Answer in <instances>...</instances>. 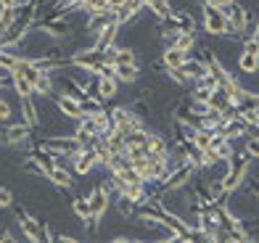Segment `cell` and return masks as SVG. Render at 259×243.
Masks as SVG:
<instances>
[{
    "label": "cell",
    "mask_w": 259,
    "mask_h": 243,
    "mask_svg": "<svg viewBox=\"0 0 259 243\" xmlns=\"http://www.w3.org/2000/svg\"><path fill=\"white\" fill-rule=\"evenodd\" d=\"M16 222H19L27 240H53V235L48 233V225H45L42 219H34L27 209H21V206H16Z\"/></svg>",
    "instance_id": "3957f363"
},
{
    "label": "cell",
    "mask_w": 259,
    "mask_h": 243,
    "mask_svg": "<svg viewBox=\"0 0 259 243\" xmlns=\"http://www.w3.org/2000/svg\"><path fill=\"white\" fill-rule=\"evenodd\" d=\"M0 240H16L14 235H11V230L6 225H0Z\"/></svg>",
    "instance_id": "d590c367"
},
{
    "label": "cell",
    "mask_w": 259,
    "mask_h": 243,
    "mask_svg": "<svg viewBox=\"0 0 259 243\" xmlns=\"http://www.w3.org/2000/svg\"><path fill=\"white\" fill-rule=\"evenodd\" d=\"M193 172H196L193 164H180V167H175L169 175H167V180L161 182V185H164V190L169 193V190H180V188H185V185L191 182Z\"/></svg>",
    "instance_id": "8fae6325"
},
{
    "label": "cell",
    "mask_w": 259,
    "mask_h": 243,
    "mask_svg": "<svg viewBox=\"0 0 259 243\" xmlns=\"http://www.w3.org/2000/svg\"><path fill=\"white\" fill-rule=\"evenodd\" d=\"M246 34H251V37H254V40H256V42H259V19H256V21H254V27H251V29H249V32H246Z\"/></svg>",
    "instance_id": "74e56055"
},
{
    "label": "cell",
    "mask_w": 259,
    "mask_h": 243,
    "mask_svg": "<svg viewBox=\"0 0 259 243\" xmlns=\"http://www.w3.org/2000/svg\"><path fill=\"white\" fill-rule=\"evenodd\" d=\"M146 8L154 14L159 21H164V19H169V14H172V6H169V0H146Z\"/></svg>",
    "instance_id": "cb8c5ba5"
},
{
    "label": "cell",
    "mask_w": 259,
    "mask_h": 243,
    "mask_svg": "<svg viewBox=\"0 0 259 243\" xmlns=\"http://www.w3.org/2000/svg\"><path fill=\"white\" fill-rule=\"evenodd\" d=\"M72 212L79 219H85V225H88V219H90V201H88V196H77V199L72 201Z\"/></svg>",
    "instance_id": "f1b7e54d"
},
{
    "label": "cell",
    "mask_w": 259,
    "mask_h": 243,
    "mask_svg": "<svg viewBox=\"0 0 259 243\" xmlns=\"http://www.w3.org/2000/svg\"><path fill=\"white\" fill-rule=\"evenodd\" d=\"M19 61V53L16 51H8V48H0V69L3 72H11Z\"/></svg>",
    "instance_id": "f546056e"
},
{
    "label": "cell",
    "mask_w": 259,
    "mask_h": 243,
    "mask_svg": "<svg viewBox=\"0 0 259 243\" xmlns=\"http://www.w3.org/2000/svg\"><path fill=\"white\" fill-rule=\"evenodd\" d=\"M111 124H114V130H119L122 135H130V132H135L143 127V119H140V114L135 109L116 106V109H111Z\"/></svg>",
    "instance_id": "8992f818"
},
{
    "label": "cell",
    "mask_w": 259,
    "mask_h": 243,
    "mask_svg": "<svg viewBox=\"0 0 259 243\" xmlns=\"http://www.w3.org/2000/svg\"><path fill=\"white\" fill-rule=\"evenodd\" d=\"M119 29H122V24L114 19L111 24L106 27V29L98 34V37H96V42H93V48H96V51H109L111 45H116V34H119Z\"/></svg>",
    "instance_id": "9a60e30c"
},
{
    "label": "cell",
    "mask_w": 259,
    "mask_h": 243,
    "mask_svg": "<svg viewBox=\"0 0 259 243\" xmlns=\"http://www.w3.org/2000/svg\"><path fill=\"white\" fill-rule=\"evenodd\" d=\"M88 201H90V219H88L85 230H88V233H98L101 219H103V214H106V212H109V201H111V196H109V193H106V190L101 188V185H98V188H93V190H90Z\"/></svg>",
    "instance_id": "277c9868"
},
{
    "label": "cell",
    "mask_w": 259,
    "mask_h": 243,
    "mask_svg": "<svg viewBox=\"0 0 259 243\" xmlns=\"http://www.w3.org/2000/svg\"><path fill=\"white\" fill-rule=\"evenodd\" d=\"M40 145H45L56 156H69V159H74L77 151L82 148L77 135H48V137H42V140H40Z\"/></svg>",
    "instance_id": "5b68a950"
},
{
    "label": "cell",
    "mask_w": 259,
    "mask_h": 243,
    "mask_svg": "<svg viewBox=\"0 0 259 243\" xmlns=\"http://www.w3.org/2000/svg\"><path fill=\"white\" fill-rule=\"evenodd\" d=\"M201 14H204V29L211 34V37H230V21H228V14L217 6H211L204 0L201 6Z\"/></svg>",
    "instance_id": "7a4b0ae2"
},
{
    "label": "cell",
    "mask_w": 259,
    "mask_h": 243,
    "mask_svg": "<svg viewBox=\"0 0 259 243\" xmlns=\"http://www.w3.org/2000/svg\"><path fill=\"white\" fill-rule=\"evenodd\" d=\"M111 21H114V14H90L88 21H85V32L90 34L93 40H96L98 34L111 24Z\"/></svg>",
    "instance_id": "e0dca14e"
},
{
    "label": "cell",
    "mask_w": 259,
    "mask_h": 243,
    "mask_svg": "<svg viewBox=\"0 0 259 243\" xmlns=\"http://www.w3.org/2000/svg\"><path fill=\"white\" fill-rule=\"evenodd\" d=\"M116 92H119V79H116L114 74H103L98 77V82H96V95L103 101V103H109L116 98Z\"/></svg>",
    "instance_id": "7c38bea8"
},
{
    "label": "cell",
    "mask_w": 259,
    "mask_h": 243,
    "mask_svg": "<svg viewBox=\"0 0 259 243\" xmlns=\"http://www.w3.org/2000/svg\"><path fill=\"white\" fill-rule=\"evenodd\" d=\"M11 117H14V109H11V103L0 95V122H8Z\"/></svg>",
    "instance_id": "e575fe53"
},
{
    "label": "cell",
    "mask_w": 259,
    "mask_h": 243,
    "mask_svg": "<svg viewBox=\"0 0 259 243\" xmlns=\"http://www.w3.org/2000/svg\"><path fill=\"white\" fill-rule=\"evenodd\" d=\"M191 143L198 148V151H206V148H211V143H214V132H211V130H204V127H196Z\"/></svg>",
    "instance_id": "d4e9b609"
},
{
    "label": "cell",
    "mask_w": 259,
    "mask_h": 243,
    "mask_svg": "<svg viewBox=\"0 0 259 243\" xmlns=\"http://www.w3.org/2000/svg\"><path fill=\"white\" fill-rule=\"evenodd\" d=\"M32 137V127L27 122H16V124H6L0 130V145H24Z\"/></svg>",
    "instance_id": "ba28073f"
},
{
    "label": "cell",
    "mask_w": 259,
    "mask_h": 243,
    "mask_svg": "<svg viewBox=\"0 0 259 243\" xmlns=\"http://www.w3.org/2000/svg\"><path fill=\"white\" fill-rule=\"evenodd\" d=\"M34 29H40L45 37H53V40H69L72 37V24L64 21V16H48V19H40Z\"/></svg>",
    "instance_id": "52a82bcc"
},
{
    "label": "cell",
    "mask_w": 259,
    "mask_h": 243,
    "mask_svg": "<svg viewBox=\"0 0 259 243\" xmlns=\"http://www.w3.org/2000/svg\"><path fill=\"white\" fill-rule=\"evenodd\" d=\"M246 154H249L251 159H259V135H254V137L246 140Z\"/></svg>",
    "instance_id": "836d02e7"
},
{
    "label": "cell",
    "mask_w": 259,
    "mask_h": 243,
    "mask_svg": "<svg viewBox=\"0 0 259 243\" xmlns=\"http://www.w3.org/2000/svg\"><path fill=\"white\" fill-rule=\"evenodd\" d=\"M228 14V21H230V32L233 34H246L251 27V16H249V11H246V6H241L238 0H235L233 6L228 8H222Z\"/></svg>",
    "instance_id": "9c48e42d"
},
{
    "label": "cell",
    "mask_w": 259,
    "mask_h": 243,
    "mask_svg": "<svg viewBox=\"0 0 259 243\" xmlns=\"http://www.w3.org/2000/svg\"><path fill=\"white\" fill-rule=\"evenodd\" d=\"M251 164H254V159L246 154V151H243V154H235V156L228 161V172L220 177V180H222V190H225L228 196L238 190L241 185L246 182V177H249Z\"/></svg>",
    "instance_id": "6da1fadb"
},
{
    "label": "cell",
    "mask_w": 259,
    "mask_h": 243,
    "mask_svg": "<svg viewBox=\"0 0 259 243\" xmlns=\"http://www.w3.org/2000/svg\"><path fill=\"white\" fill-rule=\"evenodd\" d=\"M146 148H148V154L154 156V159H161V161H169V143L164 140L161 135H156V132H148V140H146Z\"/></svg>",
    "instance_id": "2e32d148"
},
{
    "label": "cell",
    "mask_w": 259,
    "mask_h": 243,
    "mask_svg": "<svg viewBox=\"0 0 259 243\" xmlns=\"http://www.w3.org/2000/svg\"><path fill=\"white\" fill-rule=\"evenodd\" d=\"M206 3L217 6V8H228V6H233V3H235V0H206Z\"/></svg>",
    "instance_id": "8d00e7d4"
},
{
    "label": "cell",
    "mask_w": 259,
    "mask_h": 243,
    "mask_svg": "<svg viewBox=\"0 0 259 243\" xmlns=\"http://www.w3.org/2000/svg\"><path fill=\"white\" fill-rule=\"evenodd\" d=\"M188 61H191V53L175 48V45H167V48L161 51V64H164V69H183Z\"/></svg>",
    "instance_id": "4fadbf2b"
},
{
    "label": "cell",
    "mask_w": 259,
    "mask_h": 243,
    "mask_svg": "<svg viewBox=\"0 0 259 243\" xmlns=\"http://www.w3.org/2000/svg\"><path fill=\"white\" fill-rule=\"evenodd\" d=\"M114 77L122 85H133V82H138L140 69H138V64H114Z\"/></svg>",
    "instance_id": "ffe728a7"
},
{
    "label": "cell",
    "mask_w": 259,
    "mask_h": 243,
    "mask_svg": "<svg viewBox=\"0 0 259 243\" xmlns=\"http://www.w3.org/2000/svg\"><path fill=\"white\" fill-rule=\"evenodd\" d=\"M56 106H58V111L64 114V117H69V119H85V106H82V101L77 98V95H72V92H58L56 95Z\"/></svg>",
    "instance_id": "30bf717a"
},
{
    "label": "cell",
    "mask_w": 259,
    "mask_h": 243,
    "mask_svg": "<svg viewBox=\"0 0 259 243\" xmlns=\"http://www.w3.org/2000/svg\"><path fill=\"white\" fill-rule=\"evenodd\" d=\"M114 64H138V56L130 45H114Z\"/></svg>",
    "instance_id": "4316f807"
},
{
    "label": "cell",
    "mask_w": 259,
    "mask_h": 243,
    "mask_svg": "<svg viewBox=\"0 0 259 243\" xmlns=\"http://www.w3.org/2000/svg\"><path fill=\"white\" fill-rule=\"evenodd\" d=\"M8 206H14V193L6 185H0V209H8Z\"/></svg>",
    "instance_id": "d6a6232c"
},
{
    "label": "cell",
    "mask_w": 259,
    "mask_h": 243,
    "mask_svg": "<svg viewBox=\"0 0 259 243\" xmlns=\"http://www.w3.org/2000/svg\"><path fill=\"white\" fill-rule=\"evenodd\" d=\"M11 85H14V90H16V95H19V98L34 95V87L27 82V77H21L19 72H11Z\"/></svg>",
    "instance_id": "484cf974"
},
{
    "label": "cell",
    "mask_w": 259,
    "mask_h": 243,
    "mask_svg": "<svg viewBox=\"0 0 259 243\" xmlns=\"http://www.w3.org/2000/svg\"><path fill=\"white\" fill-rule=\"evenodd\" d=\"M48 180L56 185V188H61V190H72V188H74V177H72V172L64 169V167H58V164L48 172Z\"/></svg>",
    "instance_id": "d6986e66"
},
{
    "label": "cell",
    "mask_w": 259,
    "mask_h": 243,
    "mask_svg": "<svg viewBox=\"0 0 259 243\" xmlns=\"http://www.w3.org/2000/svg\"><path fill=\"white\" fill-rule=\"evenodd\" d=\"M167 77L172 79L175 85H180V87H191V85H193L185 69H167Z\"/></svg>",
    "instance_id": "4dcf8cb0"
},
{
    "label": "cell",
    "mask_w": 259,
    "mask_h": 243,
    "mask_svg": "<svg viewBox=\"0 0 259 243\" xmlns=\"http://www.w3.org/2000/svg\"><path fill=\"white\" fill-rule=\"evenodd\" d=\"M169 21H175V24H178L180 29H185V32H196V19H193L191 11H185V8H178V11L172 8Z\"/></svg>",
    "instance_id": "7402d4cb"
},
{
    "label": "cell",
    "mask_w": 259,
    "mask_h": 243,
    "mask_svg": "<svg viewBox=\"0 0 259 243\" xmlns=\"http://www.w3.org/2000/svg\"><path fill=\"white\" fill-rule=\"evenodd\" d=\"M116 212L130 219V217H135V204L130 199H124V196H116Z\"/></svg>",
    "instance_id": "1f68e13d"
},
{
    "label": "cell",
    "mask_w": 259,
    "mask_h": 243,
    "mask_svg": "<svg viewBox=\"0 0 259 243\" xmlns=\"http://www.w3.org/2000/svg\"><path fill=\"white\" fill-rule=\"evenodd\" d=\"M169 45H175V48H180V51H185V53H191V51L196 48V32H185V29H183Z\"/></svg>",
    "instance_id": "83f0119b"
},
{
    "label": "cell",
    "mask_w": 259,
    "mask_h": 243,
    "mask_svg": "<svg viewBox=\"0 0 259 243\" xmlns=\"http://www.w3.org/2000/svg\"><path fill=\"white\" fill-rule=\"evenodd\" d=\"M21 114H24V122L32 127H37L40 124V117H37V106H34V101H32V95H27V98H21Z\"/></svg>",
    "instance_id": "603a6c76"
},
{
    "label": "cell",
    "mask_w": 259,
    "mask_h": 243,
    "mask_svg": "<svg viewBox=\"0 0 259 243\" xmlns=\"http://www.w3.org/2000/svg\"><path fill=\"white\" fill-rule=\"evenodd\" d=\"M238 72H243V74H256V72H259V53H254V51H241V56H238Z\"/></svg>",
    "instance_id": "44dd1931"
},
{
    "label": "cell",
    "mask_w": 259,
    "mask_h": 243,
    "mask_svg": "<svg viewBox=\"0 0 259 243\" xmlns=\"http://www.w3.org/2000/svg\"><path fill=\"white\" fill-rule=\"evenodd\" d=\"M222 137H228V140H238V137H243L246 132H249V127H246L238 117H235V114H230V117L222 122V127L217 130Z\"/></svg>",
    "instance_id": "5bb4252c"
},
{
    "label": "cell",
    "mask_w": 259,
    "mask_h": 243,
    "mask_svg": "<svg viewBox=\"0 0 259 243\" xmlns=\"http://www.w3.org/2000/svg\"><path fill=\"white\" fill-rule=\"evenodd\" d=\"M72 161H74V172H77V175H88V172L98 164V161H96V151H93V148H79L77 156Z\"/></svg>",
    "instance_id": "ac0fdd59"
}]
</instances>
